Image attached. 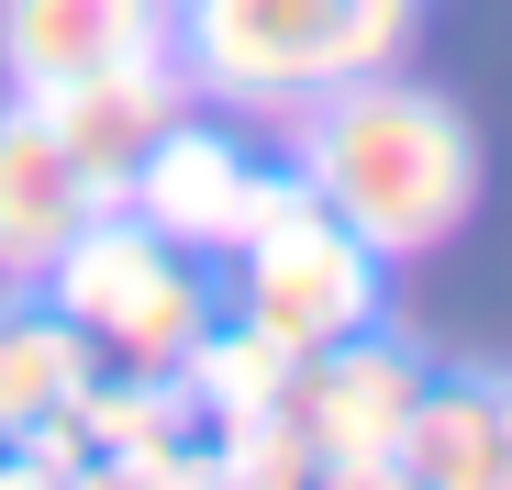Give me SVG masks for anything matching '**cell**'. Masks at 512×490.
Returning a JSON list of instances; mask_svg holds the SVG:
<instances>
[{
  "label": "cell",
  "instance_id": "cell-1",
  "mask_svg": "<svg viewBox=\"0 0 512 490\" xmlns=\"http://www.w3.org/2000/svg\"><path fill=\"white\" fill-rule=\"evenodd\" d=\"M290 179L390 268V257H435L479 212V134L457 123V101L412 90L401 67H368L290 112Z\"/></svg>",
  "mask_w": 512,
  "mask_h": 490
},
{
  "label": "cell",
  "instance_id": "cell-2",
  "mask_svg": "<svg viewBox=\"0 0 512 490\" xmlns=\"http://www.w3.org/2000/svg\"><path fill=\"white\" fill-rule=\"evenodd\" d=\"M190 78L234 112H301L368 67H401L412 0H179Z\"/></svg>",
  "mask_w": 512,
  "mask_h": 490
},
{
  "label": "cell",
  "instance_id": "cell-3",
  "mask_svg": "<svg viewBox=\"0 0 512 490\" xmlns=\"http://www.w3.org/2000/svg\"><path fill=\"white\" fill-rule=\"evenodd\" d=\"M34 290L78 323V346H90L101 368H123V379H179V368L201 357V335L223 323L201 257H179L167 234H145L123 201H101L90 223H78L67 257H56Z\"/></svg>",
  "mask_w": 512,
  "mask_h": 490
},
{
  "label": "cell",
  "instance_id": "cell-4",
  "mask_svg": "<svg viewBox=\"0 0 512 490\" xmlns=\"http://www.w3.org/2000/svg\"><path fill=\"white\" fill-rule=\"evenodd\" d=\"M234 312L268 323L290 357H312V346L368 335V323H379V257H368V245L290 179L279 212L234 245Z\"/></svg>",
  "mask_w": 512,
  "mask_h": 490
},
{
  "label": "cell",
  "instance_id": "cell-5",
  "mask_svg": "<svg viewBox=\"0 0 512 490\" xmlns=\"http://www.w3.org/2000/svg\"><path fill=\"white\" fill-rule=\"evenodd\" d=\"M423 401V357L412 346H379V335H334L312 357H290L268 413L301 435V468L312 479H346V490H379L401 479V424Z\"/></svg>",
  "mask_w": 512,
  "mask_h": 490
},
{
  "label": "cell",
  "instance_id": "cell-6",
  "mask_svg": "<svg viewBox=\"0 0 512 490\" xmlns=\"http://www.w3.org/2000/svg\"><path fill=\"white\" fill-rule=\"evenodd\" d=\"M279 190H290V168H268L245 134H223V123H167L134 168H123V212L145 223V234H167L179 257H234V245L279 212Z\"/></svg>",
  "mask_w": 512,
  "mask_h": 490
},
{
  "label": "cell",
  "instance_id": "cell-7",
  "mask_svg": "<svg viewBox=\"0 0 512 490\" xmlns=\"http://www.w3.org/2000/svg\"><path fill=\"white\" fill-rule=\"evenodd\" d=\"M179 45V0H0V67L12 101H45L67 78H101Z\"/></svg>",
  "mask_w": 512,
  "mask_h": 490
},
{
  "label": "cell",
  "instance_id": "cell-8",
  "mask_svg": "<svg viewBox=\"0 0 512 490\" xmlns=\"http://www.w3.org/2000/svg\"><path fill=\"white\" fill-rule=\"evenodd\" d=\"M34 112H45V134L78 156V179L112 201L123 168H134V156L190 112V67H179V56H134V67H101V78H67V90H45Z\"/></svg>",
  "mask_w": 512,
  "mask_h": 490
},
{
  "label": "cell",
  "instance_id": "cell-9",
  "mask_svg": "<svg viewBox=\"0 0 512 490\" xmlns=\"http://www.w3.org/2000/svg\"><path fill=\"white\" fill-rule=\"evenodd\" d=\"M78 435H90V479H212V413L190 401V379H123L101 368L67 401Z\"/></svg>",
  "mask_w": 512,
  "mask_h": 490
},
{
  "label": "cell",
  "instance_id": "cell-10",
  "mask_svg": "<svg viewBox=\"0 0 512 490\" xmlns=\"http://www.w3.org/2000/svg\"><path fill=\"white\" fill-rule=\"evenodd\" d=\"M90 212H101V190L78 179V156L45 134L34 101H12V112H0V279L34 290Z\"/></svg>",
  "mask_w": 512,
  "mask_h": 490
},
{
  "label": "cell",
  "instance_id": "cell-11",
  "mask_svg": "<svg viewBox=\"0 0 512 490\" xmlns=\"http://www.w3.org/2000/svg\"><path fill=\"white\" fill-rule=\"evenodd\" d=\"M401 479L512 490V379H423L412 424H401Z\"/></svg>",
  "mask_w": 512,
  "mask_h": 490
},
{
  "label": "cell",
  "instance_id": "cell-12",
  "mask_svg": "<svg viewBox=\"0 0 512 490\" xmlns=\"http://www.w3.org/2000/svg\"><path fill=\"white\" fill-rule=\"evenodd\" d=\"M90 379H101V357L78 346V323L45 290L34 301H0V435L34 424V413H67Z\"/></svg>",
  "mask_w": 512,
  "mask_h": 490
},
{
  "label": "cell",
  "instance_id": "cell-13",
  "mask_svg": "<svg viewBox=\"0 0 512 490\" xmlns=\"http://www.w3.org/2000/svg\"><path fill=\"white\" fill-rule=\"evenodd\" d=\"M190 379V401H201V413L212 424H234V413H268V401H279V379H290V346L268 335V323H212V335H201V357L179 368Z\"/></svg>",
  "mask_w": 512,
  "mask_h": 490
}]
</instances>
